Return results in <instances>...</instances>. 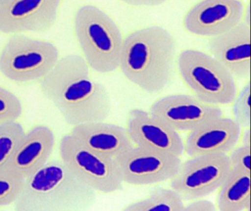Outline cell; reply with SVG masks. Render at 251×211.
I'll list each match as a JSON object with an SVG mask.
<instances>
[{
	"label": "cell",
	"instance_id": "7402d4cb",
	"mask_svg": "<svg viewBox=\"0 0 251 211\" xmlns=\"http://www.w3.org/2000/svg\"><path fill=\"white\" fill-rule=\"evenodd\" d=\"M23 111L20 99L8 89L0 86V124L17 121Z\"/></svg>",
	"mask_w": 251,
	"mask_h": 211
},
{
	"label": "cell",
	"instance_id": "3957f363",
	"mask_svg": "<svg viewBox=\"0 0 251 211\" xmlns=\"http://www.w3.org/2000/svg\"><path fill=\"white\" fill-rule=\"evenodd\" d=\"M97 192L60 160L48 161L25 179L15 202L18 211H75L93 205Z\"/></svg>",
	"mask_w": 251,
	"mask_h": 211
},
{
	"label": "cell",
	"instance_id": "83f0119b",
	"mask_svg": "<svg viewBox=\"0 0 251 211\" xmlns=\"http://www.w3.org/2000/svg\"><path fill=\"white\" fill-rule=\"evenodd\" d=\"M5 1H6V0H0V5H2Z\"/></svg>",
	"mask_w": 251,
	"mask_h": 211
},
{
	"label": "cell",
	"instance_id": "2e32d148",
	"mask_svg": "<svg viewBox=\"0 0 251 211\" xmlns=\"http://www.w3.org/2000/svg\"><path fill=\"white\" fill-rule=\"evenodd\" d=\"M54 146L52 130L47 126H36L25 132L4 168L25 180L49 161Z\"/></svg>",
	"mask_w": 251,
	"mask_h": 211
},
{
	"label": "cell",
	"instance_id": "484cf974",
	"mask_svg": "<svg viewBox=\"0 0 251 211\" xmlns=\"http://www.w3.org/2000/svg\"><path fill=\"white\" fill-rule=\"evenodd\" d=\"M120 1L131 6L152 7L161 5L167 0H120Z\"/></svg>",
	"mask_w": 251,
	"mask_h": 211
},
{
	"label": "cell",
	"instance_id": "cb8c5ba5",
	"mask_svg": "<svg viewBox=\"0 0 251 211\" xmlns=\"http://www.w3.org/2000/svg\"><path fill=\"white\" fill-rule=\"evenodd\" d=\"M230 152L228 156L230 168L251 172V146L241 144Z\"/></svg>",
	"mask_w": 251,
	"mask_h": 211
},
{
	"label": "cell",
	"instance_id": "9a60e30c",
	"mask_svg": "<svg viewBox=\"0 0 251 211\" xmlns=\"http://www.w3.org/2000/svg\"><path fill=\"white\" fill-rule=\"evenodd\" d=\"M242 127L233 118L221 117L189 132L184 151L189 157L227 155L239 142Z\"/></svg>",
	"mask_w": 251,
	"mask_h": 211
},
{
	"label": "cell",
	"instance_id": "44dd1931",
	"mask_svg": "<svg viewBox=\"0 0 251 211\" xmlns=\"http://www.w3.org/2000/svg\"><path fill=\"white\" fill-rule=\"evenodd\" d=\"M24 180L3 168L0 169V208L14 204L21 192Z\"/></svg>",
	"mask_w": 251,
	"mask_h": 211
},
{
	"label": "cell",
	"instance_id": "ba28073f",
	"mask_svg": "<svg viewBox=\"0 0 251 211\" xmlns=\"http://www.w3.org/2000/svg\"><path fill=\"white\" fill-rule=\"evenodd\" d=\"M230 169L226 154L191 157L181 163L170 188L186 202L205 197L220 187Z\"/></svg>",
	"mask_w": 251,
	"mask_h": 211
},
{
	"label": "cell",
	"instance_id": "8fae6325",
	"mask_svg": "<svg viewBox=\"0 0 251 211\" xmlns=\"http://www.w3.org/2000/svg\"><path fill=\"white\" fill-rule=\"evenodd\" d=\"M150 114L177 132H190L223 117L220 106L202 102L189 94L164 96L151 105Z\"/></svg>",
	"mask_w": 251,
	"mask_h": 211
},
{
	"label": "cell",
	"instance_id": "603a6c76",
	"mask_svg": "<svg viewBox=\"0 0 251 211\" xmlns=\"http://www.w3.org/2000/svg\"><path fill=\"white\" fill-rule=\"evenodd\" d=\"M233 119L242 128L251 125V85L247 83L233 101Z\"/></svg>",
	"mask_w": 251,
	"mask_h": 211
},
{
	"label": "cell",
	"instance_id": "ac0fdd59",
	"mask_svg": "<svg viewBox=\"0 0 251 211\" xmlns=\"http://www.w3.org/2000/svg\"><path fill=\"white\" fill-rule=\"evenodd\" d=\"M219 189L217 202L219 211H250L251 172L230 168Z\"/></svg>",
	"mask_w": 251,
	"mask_h": 211
},
{
	"label": "cell",
	"instance_id": "277c9868",
	"mask_svg": "<svg viewBox=\"0 0 251 211\" xmlns=\"http://www.w3.org/2000/svg\"><path fill=\"white\" fill-rule=\"evenodd\" d=\"M73 28L82 56L92 70L108 74L119 69L124 38L105 11L82 5L75 14Z\"/></svg>",
	"mask_w": 251,
	"mask_h": 211
},
{
	"label": "cell",
	"instance_id": "4fadbf2b",
	"mask_svg": "<svg viewBox=\"0 0 251 211\" xmlns=\"http://www.w3.org/2000/svg\"><path fill=\"white\" fill-rule=\"evenodd\" d=\"M127 133L133 145L181 157L184 142L180 133L153 117L149 111L133 109L129 113Z\"/></svg>",
	"mask_w": 251,
	"mask_h": 211
},
{
	"label": "cell",
	"instance_id": "d6986e66",
	"mask_svg": "<svg viewBox=\"0 0 251 211\" xmlns=\"http://www.w3.org/2000/svg\"><path fill=\"white\" fill-rule=\"evenodd\" d=\"M184 201L173 189L158 188L148 196L126 205V211H183Z\"/></svg>",
	"mask_w": 251,
	"mask_h": 211
},
{
	"label": "cell",
	"instance_id": "7c38bea8",
	"mask_svg": "<svg viewBox=\"0 0 251 211\" xmlns=\"http://www.w3.org/2000/svg\"><path fill=\"white\" fill-rule=\"evenodd\" d=\"M243 13L241 0H201L188 11L183 26L195 36L214 37L241 23Z\"/></svg>",
	"mask_w": 251,
	"mask_h": 211
},
{
	"label": "cell",
	"instance_id": "8992f818",
	"mask_svg": "<svg viewBox=\"0 0 251 211\" xmlns=\"http://www.w3.org/2000/svg\"><path fill=\"white\" fill-rule=\"evenodd\" d=\"M52 42L25 34L12 35L0 52V73L13 83L40 81L59 59Z\"/></svg>",
	"mask_w": 251,
	"mask_h": 211
},
{
	"label": "cell",
	"instance_id": "6da1fadb",
	"mask_svg": "<svg viewBox=\"0 0 251 211\" xmlns=\"http://www.w3.org/2000/svg\"><path fill=\"white\" fill-rule=\"evenodd\" d=\"M91 71L82 55L69 54L39 81L42 94L72 127L105 121L111 114L109 94Z\"/></svg>",
	"mask_w": 251,
	"mask_h": 211
},
{
	"label": "cell",
	"instance_id": "5bb4252c",
	"mask_svg": "<svg viewBox=\"0 0 251 211\" xmlns=\"http://www.w3.org/2000/svg\"><path fill=\"white\" fill-rule=\"evenodd\" d=\"M210 55L227 69L235 79L251 74V28L242 20L230 30L209 38Z\"/></svg>",
	"mask_w": 251,
	"mask_h": 211
},
{
	"label": "cell",
	"instance_id": "5b68a950",
	"mask_svg": "<svg viewBox=\"0 0 251 211\" xmlns=\"http://www.w3.org/2000/svg\"><path fill=\"white\" fill-rule=\"evenodd\" d=\"M176 61L179 74L194 96L217 106L233 102L237 94L235 77L211 55L185 49Z\"/></svg>",
	"mask_w": 251,
	"mask_h": 211
},
{
	"label": "cell",
	"instance_id": "e0dca14e",
	"mask_svg": "<svg viewBox=\"0 0 251 211\" xmlns=\"http://www.w3.org/2000/svg\"><path fill=\"white\" fill-rule=\"evenodd\" d=\"M70 133L89 149L114 159L133 145L126 129L105 121L78 124Z\"/></svg>",
	"mask_w": 251,
	"mask_h": 211
},
{
	"label": "cell",
	"instance_id": "4316f807",
	"mask_svg": "<svg viewBox=\"0 0 251 211\" xmlns=\"http://www.w3.org/2000/svg\"><path fill=\"white\" fill-rule=\"evenodd\" d=\"M242 144L251 146V131L249 127L245 128L242 137Z\"/></svg>",
	"mask_w": 251,
	"mask_h": 211
},
{
	"label": "cell",
	"instance_id": "d4e9b609",
	"mask_svg": "<svg viewBox=\"0 0 251 211\" xmlns=\"http://www.w3.org/2000/svg\"><path fill=\"white\" fill-rule=\"evenodd\" d=\"M215 210V205L204 197L188 201L183 208V211H214Z\"/></svg>",
	"mask_w": 251,
	"mask_h": 211
},
{
	"label": "cell",
	"instance_id": "7a4b0ae2",
	"mask_svg": "<svg viewBox=\"0 0 251 211\" xmlns=\"http://www.w3.org/2000/svg\"><path fill=\"white\" fill-rule=\"evenodd\" d=\"M177 51L173 35L162 27L138 29L123 39L119 68L144 92L160 93L173 79Z\"/></svg>",
	"mask_w": 251,
	"mask_h": 211
},
{
	"label": "cell",
	"instance_id": "9c48e42d",
	"mask_svg": "<svg viewBox=\"0 0 251 211\" xmlns=\"http://www.w3.org/2000/svg\"><path fill=\"white\" fill-rule=\"evenodd\" d=\"M123 183L148 186L171 180L181 164L180 157L133 145L116 158Z\"/></svg>",
	"mask_w": 251,
	"mask_h": 211
},
{
	"label": "cell",
	"instance_id": "ffe728a7",
	"mask_svg": "<svg viewBox=\"0 0 251 211\" xmlns=\"http://www.w3.org/2000/svg\"><path fill=\"white\" fill-rule=\"evenodd\" d=\"M24 133V128L17 121L0 124V169L9 161Z\"/></svg>",
	"mask_w": 251,
	"mask_h": 211
},
{
	"label": "cell",
	"instance_id": "30bf717a",
	"mask_svg": "<svg viewBox=\"0 0 251 211\" xmlns=\"http://www.w3.org/2000/svg\"><path fill=\"white\" fill-rule=\"evenodd\" d=\"M61 0H6L0 5V33L6 35L50 30L58 17Z\"/></svg>",
	"mask_w": 251,
	"mask_h": 211
},
{
	"label": "cell",
	"instance_id": "52a82bcc",
	"mask_svg": "<svg viewBox=\"0 0 251 211\" xmlns=\"http://www.w3.org/2000/svg\"><path fill=\"white\" fill-rule=\"evenodd\" d=\"M59 155L69 169L97 193H114L123 188L116 160L89 149L71 133L61 138Z\"/></svg>",
	"mask_w": 251,
	"mask_h": 211
}]
</instances>
